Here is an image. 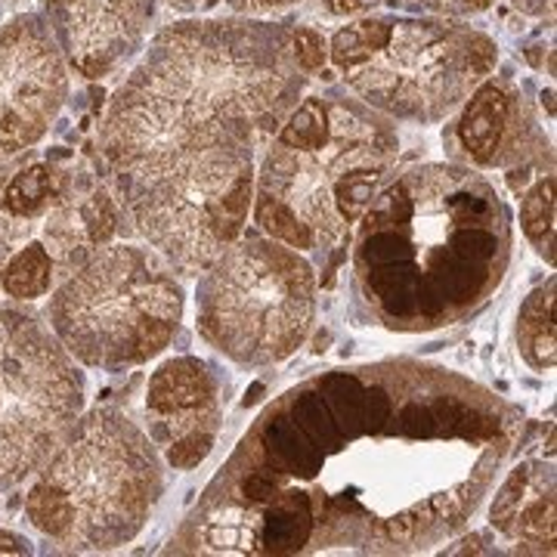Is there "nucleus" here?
<instances>
[{
  "label": "nucleus",
  "instance_id": "6e6552de",
  "mask_svg": "<svg viewBox=\"0 0 557 557\" xmlns=\"http://www.w3.org/2000/svg\"><path fill=\"white\" fill-rule=\"evenodd\" d=\"M496 60L493 40L437 22H394L375 57L350 69V84L399 119H437Z\"/></svg>",
  "mask_w": 557,
  "mask_h": 557
},
{
  "label": "nucleus",
  "instance_id": "393cba45",
  "mask_svg": "<svg viewBox=\"0 0 557 557\" xmlns=\"http://www.w3.org/2000/svg\"><path fill=\"white\" fill-rule=\"evenodd\" d=\"M520 10H527V13H545V10H552L555 7V0H515Z\"/></svg>",
  "mask_w": 557,
  "mask_h": 557
},
{
  "label": "nucleus",
  "instance_id": "9b49d317",
  "mask_svg": "<svg viewBox=\"0 0 557 557\" xmlns=\"http://www.w3.org/2000/svg\"><path fill=\"white\" fill-rule=\"evenodd\" d=\"M50 32L84 78L119 69L143 40L152 0H44Z\"/></svg>",
  "mask_w": 557,
  "mask_h": 557
},
{
  "label": "nucleus",
  "instance_id": "f8f14e48",
  "mask_svg": "<svg viewBox=\"0 0 557 557\" xmlns=\"http://www.w3.org/2000/svg\"><path fill=\"white\" fill-rule=\"evenodd\" d=\"M508 119H511L508 90L496 81L483 84L458 121V139L468 149V156L483 164L496 161L505 134H508Z\"/></svg>",
  "mask_w": 557,
  "mask_h": 557
},
{
  "label": "nucleus",
  "instance_id": "423d86ee",
  "mask_svg": "<svg viewBox=\"0 0 557 557\" xmlns=\"http://www.w3.org/2000/svg\"><path fill=\"white\" fill-rule=\"evenodd\" d=\"M255 201L251 139L180 159L134 189V220L156 255L186 273L211 270L239 242Z\"/></svg>",
  "mask_w": 557,
  "mask_h": 557
},
{
  "label": "nucleus",
  "instance_id": "0eeeda50",
  "mask_svg": "<svg viewBox=\"0 0 557 557\" xmlns=\"http://www.w3.org/2000/svg\"><path fill=\"white\" fill-rule=\"evenodd\" d=\"M84 379L38 319L0 307V490L35 474L78 421Z\"/></svg>",
  "mask_w": 557,
  "mask_h": 557
},
{
  "label": "nucleus",
  "instance_id": "a878e982",
  "mask_svg": "<svg viewBox=\"0 0 557 557\" xmlns=\"http://www.w3.org/2000/svg\"><path fill=\"white\" fill-rule=\"evenodd\" d=\"M174 10H183V13H189V10H199L205 3H211V0H168Z\"/></svg>",
  "mask_w": 557,
  "mask_h": 557
},
{
  "label": "nucleus",
  "instance_id": "b1692460",
  "mask_svg": "<svg viewBox=\"0 0 557 557\" xmlns=\"http://www.w3.org/2000/svg\"><path fill=\"white\" fill-rule=\"evenodd\" d=\"M403 3H418V7H428V10H443V13H461L458 0H403Z\"/></svg>",
  "mask_w": 557,
  "mask_h": 557
},
{
  "label": "nucleus",
  "instance_id": "20e7f679",
  "mask_svg": "<svg viewBox=\"0 0 557 557\" xmlns=\"http://www.w3.org/2000/svg\"><path fill=\"white\" fill-rule=\"evenodd\" d=\"M391 143L350 109H332V137L319 149L273 146L258 183L260 230L288 248L310 251L357 223L375 199Z\"/></svg>",
  "mask_w": 557,
  "mask_h": 557
},
{
  "label": "nucleus",
  "instance_id": "6ab92c4d",
  "mask_svg": "<svg viewBox=\"0 0 557 557\" xmlns=\"http://www.w3.org/2000/svg\"><path fill=\"white\" fill-rule=\"evenodd\" d=\"M527 486H530V478H527V468H518L508 483L502 486V493L496 496V505H493V527L498 530H511V520L518 515V508L523 505V498H527Z\"/></svg>",
  "mask_w": 557,
  "mask_h": 557
},
{
  "label": "nucleus",
  "instance_id": "5701e85b",
  "mask_svg": "<svg viewBox=\"0 0 557 557\" xmlns=\"http://www.w3.org/2000/svg\"><path fill=\"white\" fill-rule=\"evenodd\" d=\"M0 555H28V539L0 533Z\"/></svg>",
  "mask_w": 557,
  "mask_h": 557
},
{
  "label": "nucleus",
  "instance_id": "ddd939ff",
  "mask_svg": "<svg viewBox=\"0 0 557 557\" xmlns=\"http://www.w3.org/2000/svg\"><path fill=\"white\" fill-rule=\"evenodd\" d=\"M518 344L523 359L533 369L555 366V282H548V288L533 292L520 307Z\"/></svg>",
  "mask_w": 557,
  "mask_h": 557
},
{
  "label": "nucleus",
  "instance_id": "2eb2a0df",
  "mask_svg": "<svg viewBox=\"0 0 557 557\" xmlns=\"http://www.w3.org/2000/svg\"><path fill=\"white\" fill-rule=\"evenodd\" d=\"M391 25L394 22L387 20H362L341 28L338 35L332 38V50H329L332 60L338 62L341 69H347V72L357 69V65H362L369 57H375L381 47L387 44Z\"/></svg>",
  "mask_w": 557,
  "mask_h": 557
},
{
  "label": "nucleus",
  "instance_id": "dca6fc26",
  "mask_svg": "<svg viewBox=\"0 0 557 557\" xmlns=\"http://www.w3.org/2000/svg\"><path fill=\"white\" fill-rule=\"evenodd\" d=\"M329 137H332V109L322 100H317V97H310V100H304L292 112V119L285 121L276 143L285 146V149L307 152V149L325 146Z\"/></svg>",
  "mask_w": 557,
  "mask_h": 557
},
{
  "label": "nucleus",
  "instance_id": "f03ea898",
  "mask_svg": "<svg viewBox=\"0 0 557 557\" xmlns=\"http://www.w3.org/2000/svg\"><path fill=\"white\" fill-rule=\"evenodd\" d=\"M161 490L152 440L119 409H94L38 468L25 518L62 552H112L146 527Z\"/></svg>",
  "mask_w": 557,
  "mask_h": 557
},
{
  "label": "nucleus",
  "instance_id": "aec40b11",
  "mask_svg": "<svg viewBox=\"0 0 557 557\" xmlns=\"http://www.w3.org/2000/svg\"><path fill=\"white\" fill-rule=\"evenodd\" d=\"M295 60H298L300 69H307V72H317L325 65V57H329V50H325V40L319 32L313 28H298L295 32Z\"/></svg>",
  "mask_w": 557,
  "mask_h": 557
},
{
  "label": "nucleus",
  "instance_id": "4be33fe9",
  "mask_svg": "<svg viewBox=\"0 0 557 557\" xmlns=\"http://www.w3.org/2000/svg\"><path fill=\"white\" fill-rule=\"evenodd\" d=\"M379 3L381 0H332V10H335V13H341V16H344V13L350 16V13L372 10V7H379Z\"/></svg>",
  "mask_w": 557,
  "mask_h": 557
},
{
  "label": "nucleus",
  "instance_id": "4468645a",
  "mask_svg": "<svg viewBox=\"0 0 557 557\" xmlns=\"http://www.w3.org/2000/svg\"><path fill=\"white\" fill-rule=\"evenodd\" d=\"M53 270H57V263L50 258V251L44 248V242H22L20 251L10 255L7 263H3V270H0V288H3L10 298H40V295L50 292Z\"/></svg>",
  "mask_w": 557,
  "mask_h": 557
},
{
  "label": "nucleus",
  "instance_id": "39448f33",
  "mask_svg": "<svg viewBox=\"0 0 557 557\" xmlns=\"http://www.w3.org/2000/svg\"><path fill=\"white\" fill-rule=\"evenodd\" d=\"M317 278L276 239H242L201 282V335L236 362L288 359L310 335Z\"/></svg>",
  "mask_w": 557,
  "mask_h": 557
},
{
  "label": "nucleus",
  "instance_id": "412c9836",
  "mask_svg": "<svg viewBox=\"0 0 557 557\" xmlns=\"http://www.w3.org/2000/svg\"><path fill=\"white\" fill-rule=\"evenodd\" d=\"M242 13H276V10H288L300 0H230Z\"/></svg>",
  "mask_w": 557,
  "mask_h": 557
},
{
  "label": "nucleus",
  "instance_id": "7ed1b4c3",
  "mask_svg": "<svg viewBox=\"0 0 557 557\" xmlns=\"http://www.w3.org/2000/svg\"><path fill=\"white\" fill-rule=\"evenodd\" d=\"M183 319L171 263L137 245H112L81 263L50 300L60 344L94 369H127L159 357Z\"/></svg>",
  "mask_w": 557,
  "mask_h": 557
},
{
  "label": "nucleus",
  "instance_id": "cd10ccee",
  "mask_svg": "<svg viewBox=\"0 0 557 557\" xmlns=\"http://www.w3.org/2000/svg\"><path fill=\"white\" fill-rule=\"evenodd\" d=\"M3 255H7V248H3V242H0V258H3Z\"/></svg>",
  "mask_w": 557,
  "mask_h": 557
},
{
  "label": "nucleus",
  "instance_id": "f257e3e1",
  "mask_svg": "<svg viewBox=\"0 0 557 557\" xmlns=\"http://www.w3.org/2000/svg\"><path fill=\"white\" fill-rule=\"evenodd\" d=\"M288 90L285 47L242 22L161 32L106 112L100 146L134 189L201 149L248 139Z\"/></svg>",
  "mask_w": 557,
  "mask_h": 557
},
{
  "label": "nucleus",
  "instance_id": "1a4fd4ad",
  "mask_svg": "<svg viewBox=\"0 0 557 557\" xmlns=\"http://www.w3.org/2000/svg\"><path fill=\"white\" fill-rule=\"evenodd\" d=\"M69 72L53 32L38 16L0 28V164L32 149L60 115Z\"/></svg>",
  "mask_w": 557,
  "mask_h": 557
},
{
  "label": "nucleus",
  "instance_id": "a211bd4d",
  "mask_svg": "<svg viewBox=\"0 0 557 557\" xmlns=\"http://www.w3.org/2000/svg\"><path fill=\"white\" fill-rule=\"evenodd\" d=\"M508 533L527 545H539V548L552 552V545H555V493H552V486L536 493V498H530V502L523 498Z\"/></svg>",
  "mask_w": 557,
  "mask_h": 557
},
{
  "label": "nucleus",
  "instance_id": "9d476101",
  "mask_svg": "<svg viewBox=\"0 0 557 557\" xmlns=\"http://www.w3.org/2000/svg\"><path fill=\"white\" fill-rule=\"evenodd\" d=\"M146 412L174 468H196L218 437V381L196 357L168 359L149 379Z\"/></svg>",
  "mask_w": 557,
  "mask_h": 557
},
{
  "label": "nucleus",
  "instance_id": "f3484780",
  "mask_svg": "<svg viewBox=\"0 0 557 557\" xmlns=\"http://www.w3.org/2000/svg\"><path fill=\"white\" fill-rule=\"evenodd\" d=\"M520 223L530 242H536L539 251L555 258V180H539L536 186L523 196V208H520Z\"/></svg>",
  "mask_w": 557,
  "mask_h": 557
},
{
  "label": "nucleus",
  "instance_id": "bb28decb",
  "mask_svg": "<svg viewBox=\"0 0 557 557\" xmlns=\"http://www.w3.org/2000/svg\"><path fill=\"white\" fill-rule=\"evenodd\" d=\"M458 3H461V13H465V10H471V13H474V10H486V7H493L496 0H458Z\"/></svg>",
  "mask_w": 557,
  "mask_h": 557
}]
</instances>
